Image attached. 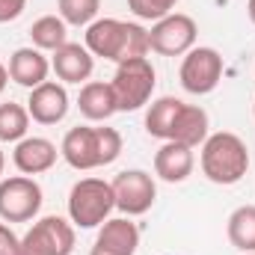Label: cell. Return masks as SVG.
<instances>
[{
    "label": "cell",
    "instance_id": "1",
    "mask_svg": "<svg viewBox=\"0 0 255 255\" xmlns=\"http://www.w3.org/2000/svg\"><path fill=\"white\" fill-rule=\"evenodd\" d=\"M86 48L92 57H104L110 63H128L145 57L148 48V30L119 18H98L86 27Z\"/></svg>",
    "mask_w": 255,
    "mask_h": 255
},
{
    "label": "cell",
    "instance_id": "2",
    "mask_svg": "<svg viewBox=\"0 0 255 255\" xmlns=\"http://www.w3.org/2000/svg\"><path fill=\"white\" fill-rule=\"evenodd\" d=\"M250 169V151L247 142L232 130L208 133L202 142V172L214 184H238Z\"/></svg>",
    "mask_w": 255,
    "mask_h": 255
},
{
    "label": "cell",
    "instance_id": "3",
    "mask_svg": "<svg viewBox=\"0 0 255 255\" xmlns=\"http://www.w3.org/2000/svg\"><path fill=\"white\" fill-rule=\"evenodd\" d=\"M113 208H116V193L113 184L104 178H80L68 193V217L80 229L104 226Z\"/></svg>",
    "mask_w": 255,
    "mask_h": 255
},
{
    "label": "cell",
    "instance_id": "4",
    "mask_svg": "<svg viewBox=\"0 0 255 255\" xmlns=\"http://www.w3.org/2000/svg\"><path fill=\"white\" fill-rule=\"evenodd\" d=\"M154 83H157V74H154V65L148 63L145 57L139 60H128L119 63L110 86H113V95H116V110H139L142 104H148L151 92H154Z\"/></svg>",
    "mask_w": 255,
    "mask_h": 255
},
{
    "label": "cell",
    "instance_id": "5",
    "mask_svg": "<svg viewBox=\"0 0 255 255\" xmlns=\"http://www.w3.org/2000/svg\"><path fill=\"white\" fill-rule=\"evenodd\" d=\"M74 253V229L63 217H42L21 238V255H71Z\"/></svg>",
    "mask_w": 255,
    "mask_h": 255
},
{
    "label": "cell",
    "instance_id": "6",
    "mask_svg": "<svg viewBox=\"0 0 255 255\" xmlns=\"http://www.w3.org/2000/svg\"><path fill=\"white\" fill-rule=\"evenodd\" d=\"M196 21L190 15L181 12H169L166 18L154 21V27L148 30V48L160 57H181L193 51L196 45Z\"/></svg>",
    "mask_w": 255,
    "mask_h": 255
},
{
    "label": "cell",
    "instance_id": "7",
    "mask_svg": "<svg viewBox=\"0 0 255 255\" xmlns=\"http://www.w3.org/2000/svg\"><path fill=\"white\" fill-rule=\"evenodd\" d=\"M39 208H42V187L33 178L15 175L0 181V220L27 223L39 214Z\"/></svg>",
    "mask_w": 255,
    "mask_h": 255
},
{
    "label": "cell",
    "instance_id": "8",
    "mask_svg": "<svg viewBox=\"0 0 255 255\" xmlns=\"http://www.w3.org/2000/svg\"><path fill=\"white\" fill-rule=\"evenodd\" d=\"M178 77L190 95H208L223 80V57L214 48H193L181 63Z\"/></svg>",
    "mask_w": 255,
    "mask_h": 255
},
{
    "label": "cell",
    "instance_id": "9",
    "mask_svg": "<svg viewBox=\"0 0 255 255\" xmlns=\"http://www.w3.org/2000/svg\"><path fill=\"white\" fill-rule=\"evenodd\" d=\"M113 193H116V208L125 217H139L145 214L154 199H157V187L154 178L142 169H125L113 178Z\"/></svg>",
    "mask_w": 255,
    "mask_h": 255
},
{
    "label": "cell",
    "instance_id": "10",
    "mask_svg": "<svg viewBox=\"0 0 255 255\" xmlns=\"http://www.w3.org/2000/svg\"><path fill=\"white\" fill-rule=\"evenodd\" d=\"M60 154L65 157V163L71 169H95V166H104L101 163V151H98V128H86L77 125L65 133L63 145H60Z\"/></svg>",
    "mask_w": 255,
    "mask_h": 255
},
{
    "label": "cell",
    "instance_id": "11",
    "mask_svg": "<svg viewBox=\"0 0 255 255\" xmlns=\"http://www.w3.org/2000/svg\"><path fill=\"white\" fill-rule=\"evenodd\" d=\"M27 113L39 125H57V122H63L65 113H68V92H65V86L63 83H54V80H45L42 86L30 89Z\"/></svg>",
    "mask_w": 255,
    "mask_h": 255
},
{
    "label": "cell",
    "instance_id": "12",
    "mask_svg": "<svg viewBox=\"0 0 255 255\" xmlns=\"http://www.w3.org/2000/svg\"><path fill=\"white\" fill-rule=\"evenodd\" d=\"M139 247V229L128 217L107 220L92 244L89 255H133Z\"/></svg>",
    "mask_w": 255,
    "mask_h": 255
},
{
    "label": "cell",
    "instance_id": "13",
    "mask_svg": "<svg viewBox=\"0 0 255 255\" xmlns=\"http://www.w3.org/2000/svg\"><path fill=\"white\" fill-rule=\"evenodd\" d=\"M51 68L57 71V77H60L63 83H83V80H89V74H92V68H95V57L89 54L86 45L65 42L63 48L54 51Z\"/></svg>",
    "mask_w": 255,
    "mask_h": 255
},
{
    "label": "cell",
    "instance_id": "14",
    "mask_svg": "<svg viewBox=\"0 0 255 255\" xmlns=\"http://www.w3.org/2000/svg\"><path fill=\"white\" fill-rule=\"evenodd\" d=\"M57 145L45 136H24L15 151H12V160L15 166L24 172V175H39V172H48L54 163H57Z\"/></svg>",
    "mask_w": 255,
    "mask_h": 255
},
{
    "label": "cell",
    "instance_id": "15",
    "mask_svg": "<svg viewBox=\"0 0 255 255\" xmlns=\"http://www.w3.org/2000/svg\"><path fill=\"white\" fill-rule=\"evenodd\" d=\"M193 163H196L193 148L181 145V142H172V139H166L154 154V172H157V178H163L169 184L187 181L193 172Z\"/></svg>",
    "mask_w": 255,
    "mask_h": 255
},
{
    "label": "cell",
    "instance_id": "16",
    "mask_svg": "<svg viewBox=\"0 0 255 255\" xmlns=\"http://www.w3.org/2000/svg\"><path fill=\"white\" fill-rule=\"evenodd\" d=\"M48 71H51V63L39 48H18L9 60V77L27 89L42 86L48 80Z\"/></svg>",
    "mask_w": 255,
    "mask_h": 255
},
{
    "label": "cell",
    "instance_id": "17",
    "mask_svg": "<svg viewBox=\"0 0 255 255\" xmlns=\"http://www.w3.org/2000/svg\"><path fill=\"white\" fill-rule=\"evenodd\" d=\"M77 107H80V113H83L89 122H104V119H110L113 113H119V110H116L113 86H110V83H98V80L83 83V89H80V95H77Z\"/></svg>",
    "mask_w": 255,
    "mask_h": 255
},
{
    "label": "cell",
    "instance_id": "18",
    "mask_svg": "<svg viewBox=\"0 0 255 255\" xmlns=\"http://www.w3.org/2000/svg\"><path fill=\"white\" fill-rule=\"evenodd\" d=\"M172 142H181L187 148H196L208 139V113L196 104H184L175 116V125H172V133H169Z\"/></svg>",
    "mask_w": 255,
    "mask_h": 255
},
{
    "label": "cell",
    "instance_id": "19",
    "mask_svg": "<svg viewBox=\"0 0 255 255\" xmlns=\"http://www.w3.org/2000/svg\"><path fill=\"white\" fill-rule=\"evenodd\" d=\"M181 107H184V101H181V98H172V95L157 98V101L148 107V113H145V130H148V136L169 139L172 125H175V116H178V110H181Z\"/></svg>",
    "mask_w": 255,
    "mask_h": 255
},
{
    "label": "cell",
    "instance_id": "20",
    "mask_svg": "<svg viewBox=\"0 0 255 255\" xmlns=\"http://www.w3.org/2000/svg\"><path fill=\"white\" fill-rule=\"evenodd\" d=\"M30 39H33V48L39 51H57L68 42V30H65V21L57 15H42L33 21L30 27Z\"/></svg>",
    "mask_w": 255,
    "mask_h": 255
},
{
    "label": "cell",
    "instance_id": "21",
    "mask_svg": "<svg viewBox=\"0 0 255 255\" xmlns=\"http://www.w3.org/2000/svg\"><path fill=\"white\" fill-rule=\"evenodd\" d=\"M229 241L241 253H255V205H241L229 217Z\"/></svg>",
    "mask_w": 255,
    "mask_h": 255
},
{
    "label": "cell",
    "instance_id": "22",
    "mask_svg": "<svg viewBox=\"0 0 255 255\" xmlns=\"http://www.w3.org/2000/svg\"><path fill=\"white\" fill-rule=\"evenodd\" d=\"M30 128V113L21 104H0V142H21Z\"/></svg>",
    "mask_w": 255,
    "mask_h": 255
},
{
    "label": "cell",
    "instance_id": "23",
    "mask_svg": "<svg viewBox=\"0 0 255 255\" xmlns=\"http://www.w3.org/2000/svg\"><path fill=\"white\" fill-rule=\"evenodd\" d=\"M98 9H101V0H60V18L74 27L92 24Z\"/></svg>",
    "mask_w": 255,
    "mask_h": 255
},
{
    "label": "cell",
    "instance_id": "24",
    "mask_svg": "<svg viewBox=\"0 0 255 255\" xmlns=\"http://www.w3.org/2000/svg\"><path fill=\"white\" fill-rule=\"evenodd\" d=\"M178 0H128V9L142 21H160L175 9Z\"/></svg>",
    "mask_w": 255,
    "mask_h": 255
},
{
    "label": "cell",
    "instance_id": "25",
    "mask_svg": "<svg viewBox=\"0 0 255 255\" xmlns=\"http://www.w3.org/2000/svg\"><path fill=\"white\" fill-rule=\"evenodd\" d=\"M98 151H101V163H113L122 154V136L116 128H98Z\"/></svg>",
    "mask_w": 255,
    "mask_h": 255
},
{
    "label": "cell",
    "instance_id": "26",
    "mask_svg": "<svg viewBox=\"0 0 255 255\" xmlns=\"http://www.w3.org/2000/svg\"><path fill=\"white\" fill-rule=\"evenodd\" d=\"M0 255H21V238L6 223H0Z\"/></svg>",
    "mask_w": 255,
    "mask_h": 255
},
{
    "label": "cell",
    "instance_id": "27",
    "mask_svg": "<svg viewBox=\"0 0 255 255\" xmlns=\"http://www.w3.org/2000/svg\"><path fill=\"white\" fill-rule=\"evenodd\" d=\"M24 6H27V0H0V24L15 21L24 12Z\"/></svg>",
    "mask_w": 255,
    "mask_h": 255
},
{
    "label": "cell",
    "instance_id": "28",
    "mask_svg": "<svg viewBox=\"0 0 255 255\" xmlns=\"http://www.w3.org/2000/svg\"><path fill=\"white\" fill-rule=\"evenodd\" d=\"M6 80H9V68H6V65L0 63V92L6 89Z\"/></svg>",
    "mask_w": 255,
    "mask_h": 255
},
{
    "label": "cell",
    "instance_id": "29",
    "mask_svg": "<svg viewBox=\"0 0 255 255\" xmlns=\"http://www.w3.org/2000/svg\"><path fill=\"white\" fill-rule=\"evenodd\" d=\"M247 12H250V21L255 24V0H250V3H247Z\"/></svg>",
    "mask_w": 255,
    "mask_h": 255
},
{
    "label": "cell",
    "instance_id": "30",
    "mask_svg": "<svg viewBox=\"0 0 255 255\" xmlns=\"http://www.w3.org/2000/svg\"><path fill=\"white\" fill-rule=\"evenodd\" d=\"M3 166H6V157H3V148H0V175H3Z\"/></svg>",
    "mask_w": 255,
    "mask_h": 255
},
{
    "label": "cell",
    "instance_id": "31",
    "mask_svg": "<svg viewBox=\"0 0 255 255\" xmlns=\"http://www.w3.org/2000/svg\"><path fill=\"white\" fill-rule=\"evenodd\" d=\"M244 255H255V253H244Z\"/></svg>",
    "mask_w": 255,
    "mask_h": 255
}]
</instances>
